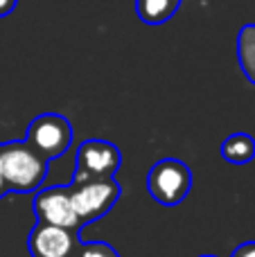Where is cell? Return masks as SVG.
<instances>
[{"label": "cell", "mask_w": 255, "mask_h": 257, "mask_svg": "<svg viewBox=\"0 0 255 257\" xmlns=\"http://www.w3.org/2000/svg\"><path fill=\"white\" fill-rule=\"evenodd\" d=\"M0 172L7 192L30 194L39 190L48 174V160L39 156L25 140L0 145Z\"/></svg>", "instance_id": "cell-1"}, {"label": "cell", "mask_w": 255, "mask_h": 257, "mask_svg": "<svg viewBox=\"0 0 255 257\" xmlns=\"http://www.w3.org/2000/svg\"><path fill=\"white\" fill-rule=\"evenodd\" d=\"M190 187H192V172L183 160L163 158L147 174V192L165 208L179 205L190 194Z\"/></svg>", "instance_id": "cell-2"}, {"label": "cell", "mask_w": 255, "mask_h": 257, "mask_svg": "<svg viewBox=\"0 0 255 257\" xmlns=\"http://www.w3.org/2000/svg\"><path fill=\"white\" fill-rule=\"evenodd\" d=\"M68 192H70V203L75 208V214L84 226V223L104 217L117 203L122 187L115 178H99V181L72 183L68 185Z\"/></svg>", "instance_id": "cell-3"}, {"label": "cell", "mask_w": 255, "mask_h": 257, "mask_svg": "<svg viewBox=\"0 0 255 257\" xmlns=\"http://www.w3.org/2000/svg\"><path fill=\"white\" fill-rule=\"evenodd\" d=\"M25 142L45 160L59 158L72 142V126L59 113H43L30 122Z\"/></svg>", "instance_id": "cell-4"}, {"label": "cell", "mask_w": 255, "mask_h": 257, "mask_svg": "<svg viewBox=\"0 0 255 257\" xmlns=\"http://www.w3.org/2000/svg\"><path fill=\"white\" fill-rule=\"evenodd\" d=\"M122 165V154L113 142L106 140H84L77 149V167L72 183L113 178Z\"/></svg>", "instance_id": "cell-5"}, {"label": "cell", "mask_w": 255, "mask_h": 257, "mask_svg": "<svg viewBox=\"0 0 255 257\" xmlns=\"http://www.w3.org/2000/svg\"><path fill=\"white\" fill-rule=\"evenodd\" d=\"M79 246V230L39 221L27 237V248L32 257H75Z\"/></svg>", "instance_id": "cell-6"}, {"label": "cell", "mask_w": 255, "mask_h": 257, "mask_svg": "<svg viewBox=\"0 0 255 257\" xmlns=\"http://www.w3.org/2000/svg\"><path fill=\"white\" fill-rule=\"evenodd\" d=\"M34 217L39 223H50V226H61L70 230H79L81 221L75 214V208L70 203V192L63 185L45 187L34 196Z\"/></svg>", "instance_id": "cell-7"}, {"label": "cell", "mask_w": 255, "mask_h": 257, "mask_svg": "<svg viewBox=\"0 0 255 257\" xmlns=\"http://www.w3.org/2000/svg\"><path fill=\"white\" fill-rule=\"evenodd\" d=\"M181 7V0H136V14L147 25H163Z\"/></svg>", "instance_id": "cell-8"}, {"label": "cell", "mask_w": 255, "mask_h": 257, "mask_svg": "<svg viewBox=\"0 0 255 257\" xmlns=\"http://www.w3.org/2000/svg\"><path fill=\"white\" fill-rule=\"evenodd\" d=\"M221 158L233 165L248 163L255 158V140L248 133H233L221 145Z\"/></svg>", "instance_id": "cell-9"}, {"label": "cell", "mask_w": 255, "mask_h": 257, "mask_svg": "<svg viewBox=\"0 0 255 257\" xmlns=\"http://www.w3.org/2000/svg\"><path fill=\"white\" fill-rule=\"evenodd\" d=\"M237 61L244 77L255 86V23H246L237 34Z\"/></svg>", "instance_id": "cell-10"}, {"label": "cell", "mask_w": 255, "mask_h": 257, "mask_svg": "<svg viewBox=\"0 0 255 257\" xmlns=\"http://www.w3.org/2000/svg\"><path fill=\"white\" fill-rule=\"evenodd\" d=\"M75 257H120L115 248H111L104 241H90V244H81Z\"/></svg>", "instance_id": "cell-11"}, {"label": "cell", "mask_w": 255, "mask_h": 257, "mask_svg": "<svg viewBox=\"0 0 255 257\" xmlns=\"http://www.w3.org/2000/svg\"><path fill=\"white\" fill-rule=\"evenodd\" d=\"M230 257H255V241H246L239 248H235V253Z\"/></svg>", "instance_id": "cell-12"}, {"label": "cell", "mask_w": 255, "mask_h": 257, "mask_svg": "<svg viewBox=\"0 0 255 257\" xmlns=\"http://www.w3.org/2000/svg\"><path fill=\"white\" fill-rule=\"evenodd\" d=\"M16 3L18 0H0V18L9 16V14L16 9Z\"/></svg>", "instance_id": "cell-13"}, {"label": "cell", "mask_w": 255, "mask_h": 257, "mask_svg": "<svg viewBox=\"0 0 255 257\" xmlns=\"http://www.w3.org/2000/svg\"><path fill=\"white\" fill-rule=\"evenodd\" d=\"M7 194V187H5V181H3V172H0V196Z\"/></svg>", "instance_id": "cell-14"}, {"label": "cell", "mask_w": 255, "mask_h": 257, "mask_svg": "<svg viewBox=\"0 0 255 257\" xmlns=\"http://www.w3.org/2000/svg\"><path fill=\"white\" fill-rule=\"evenodd\" d=\"M199 257H215V255H199Z\"/></svg>", "instance_id": "cell-15"}]
</instances>
